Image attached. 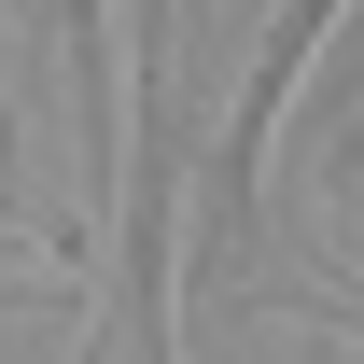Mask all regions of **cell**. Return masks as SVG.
<instances>
[{
	"label": "cell",
	"instance_id": "6da1fadb",
	"mask_svg": "<svg viewBox=\"0 0 364 364\" xmlns=\"http://www.w3.org/2000/svg\"><path fill=\"white\" fill-rule=\"evenodd\" d=\"M322 28H336V0H280V28L252 43L225 127H210V182H196V196H210V210H196V252H210V267H238V252L267 238V140H280V112H294V85H309Z\"/></svg>",
	"mask_w": 364,
	"mask_h": 364
},
{
	"label": "cell",
	"instance_id": "7a4b0ae2",
	"mask_svg": "<svg viewBox=\"0 0 364 364\" xmlns=\"http://www.w3.org/2000/svg\"><path fill=\"white\" fill-rule=\"evenodd\" d=\"M309 322H322V336H364V280H322V309H309Z\"/></svg>",
	"mask_w": 364,
	"mask_h": 364
},
{
	"label": "cell",
	"instance_id": "3957f363",
	"mask_svg": "<svg viewBox=\"0 0 364 364\" xmlns=\"http://www.w3.org/2000/svg\"><path fill=\"white\" fill-rule=\"evenodd\" d=\"M168 28H182V43H196V28H210V0H182V14H168Z\"/></svg>",
	"mask_w": 364,
	"mask_h": 364
},
{
	"label": "cell",
	"instance_id": "277c9868",
	"mask_svg": "<svg viewBox=\"0 0 364 364\" xmlns=\"http://www.w3.org/2000/svg\"><path fill=\"white\" fill-rule=\"evenodd\" d=\"M14 238H43V225H14ZM43 252H56V267H85V252H70V238H43Z\"/></svg>",
	"mask_w": 364,
	"mask_h": 364
}]
</instances>
